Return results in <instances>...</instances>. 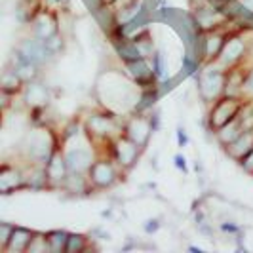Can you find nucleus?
I'll return each mask as SVG.
<instances>
[{"label":"nucleus","mask_w":253,"mask_h":253,"mask_svg":"<svg viewBox=\"0 0 253 253\" xmlns=\"http://www.w3.org/2000/svg\"><path fill=\"white\" fill-rule=\"evenodd\" d=\"M162 227V221L158 219V217H151V219H147L145 223H143V232L147 234V236H152V234H156L158 230Z\"/></svg>","instance_id":"34"},{"label":"nucleus","mask_w":253,"mask_h":253,"mask_svg":"<svg viewBox=\"0 0 253 253\" xmlns=\"http://www.w3.org/2000/svg\"><path fill=\"white\" fill-rule=\"evenodd\" d=\"M63 192L71 194V196H76V198H84V196H89L95 192V187L91 185L88 173H76V171H71L69 177L65 179L63 185Z\"/></svg>","instance_id":"17"},{"label":"nucleus","mask_w":253,"mask_h":253,"mask_svg":"<svg viewBox=\"0 0 253 253\" xmlns=\"http://www.w3.org/2000/svg\"><path fill=\"white\" fill-rule=\"evenodd\" d=\"M61 147L59 143V133L53 131V127L48 126H31L21 139L19 152L25 162H35V164H46L50 156Z\"/></svg>","instance_id":"1"},{"label":"nucleus","mask_w":253,"mask_h":253,"mask_svg":"<svg viewBox=\"0 0 253 253\" xmlns=\"http://www.w3.org/2000/svg\"><path fill=\"white\" fill-rule=\"evenodd\" d=\"M35 232H37V230H33V228L15 225L12 236H10V242H8V248H6L4 253H27L31 242H33Z\"/></svg>","instance_id":"21"},{"label":"nucleus","mask_w":253,"mask_h":253,"mask_svg":"<svg viewBox=\"0 0 253 253\" xmlns=\"http://www.w3.org/2000/svg\"><path fill=\"white\" fill-rule=\"evenodd\" d=\"M252 151H253V127H246L228 147H225V152H227L228 158H232L238 164Z\"/></svg>","instance_id":"18"},{"label":"nucleus","mask_w":253,"mask_h":253,"mask_svg":"<svg viewBox=\"0 0 253 253\" xmlns=\"http://www.w3.org/2000/svg\"><path fill=\"white\" fill-rule=\"evenodd\" d=\"M173 166H175V169H179L181 173H185V175H189V162H187V158H185V154L183 152H177L175 156H173Z\"/></svg>","instance_id":"37"},{"label":"nucleus","mask_w":253,"mask_h":253,"mask_svg":"<svg viewBox=\"0 0 253 253\" xmlns=\"http://www.w3.org/2000/svg\"><path fill=\"white\" fill-rule=\"evenodd\" d=\"M89 236H91V238L99 236L97 240H109V238H111V234H109V232H105V230H103L101 227H95L93 230H89Z\"/></svg>","instance_id":"40"},{"label":"nucleus","mask_w":253,"mask_h":253,"mask_svg":"<svg viewBox=\"0 0 253 253\" xmlns=\"http://www.w3.org/2000/svg\"><path fill=\"white\" fill-rule=\"evenodd\" d=\"M194 223H196V227L202 225V223H206V213H204L202 210H198V211L194 213Z\"/></svg>","instance_id":"41"},{"label":"nucleus","mask_w":253,"mask_h":253,"mask_svg":"<svg viewBox=\"0 0 253 253\" xmlns=\"http://www.w3.org/2000/svg\"><path fill=\"white\" fill-rule=\"evenodd\" d=\"M250 55V48H248V42L246 38L242 37L240 33H230L227 38V44L221 51L217 63L225 69H232L236 65H242L244 59Z\"/></svg>","instance_id":"9"},{"label":"nucleus","mask_w":253,"mask_h":253,"mask_svg":"<svg viewBox=\"0 0 253 253\" xmlns=\"http://www.w3.org/2000/svg\"><path fill=\"white\" fill-rule=\"evenodd\" d=\"M133 248H135V244L131 242V238H127V244L124 246V248H122V252H127V250H133Z\"/></svg>","instance_id":"43"},{"label":"nucleus","mask_w":253,"mask_h":253,"mask_svg":"<svg viewBox=\"0 0 253 253\" xmlns=\"http://www.w3.org/2000/svg\"><path fill=\"white\" fill-rule=\"evenodd\" d=\"M17 190H25V164L4 162L0 168V192L10 196Z\"/></svg>","instance_id":"10"},{"label":"nucleus","mask_w":253,"mask_h":253,"mask_svg":"<svg viewBox=\"0 0 253 253\" xmlns=\"http://www.w3.org/2000/svg\"><path fill=\"white\" fill-rule=\"evenodd\" d=\"M219 230H221L223 234L236 236V234H240V232H242V227H240V225H236L234 221H223V223H219Z\"/></svg>","instance_id":"35"},{"label":"nucleus","mask_w":253,"mask_h":253,"mask_svg":"<svg viewBox=\"0 0 253 253\" xmlns=\"http://www.w3.org/2000/svg\"><path fill=\"white\" fill-rule=\"evenodd\" d=\"M111 44H113L114 53L118 55V59L122 61V65L145 59V57L141 55L137 44L129 37H111Z\"/></svg>","instance_id":"19"},{"label":"nucleus","mask_w":253,"mask_h":253,"mask_svg":"<svg viewBox=\"0 0 253 253\" xmlns=\"http://www.w3.org/2000/svg\"><path fill=\"white\" fill-rule=\"evenodd\" d=\"M175 139H177V147L179 149H187L189 147V133H187V129H185V126H181L179 124L177 129H175Z\"/></svg>","instance_id":"36"},{"label":"nucleus","mask_w":253,"mask_h":253,"mask_svg":"<svg viewBox=\"0 0 253 253\" xmlns=\"http://www.w3.org/2000/svg\"><path fill=\"white\" fill-rule=\"evenodd\" d=\"M13 227L12 223H8V221H2L0 223V252L4 253L6 252V248H8V242H10V236H12L13 232Z\"/></svg>","instance_id":"32"},{"label":"nucleus","mask_w":253,"mask_h":253,"mask_svg":"<svg viewBox=\"0 0 253 253\" xmlns=\"http://www.w3.org/2000/svg\"><path fill=\"white\" fill-rule=\"evenodd\" d=\"M122 168L114 162V158L111 154H99L97 160L91 164L88 175L91 185L95 187V190H109L116 187L122 179Z\"/></svg>","instance_id":"6"},{"label":"nucleus","mask_w":253,"mask_h":253,"mask_svg":"<svg viewBox=\"0 0 253 253\" xmlns=\"http://www.w3.org/2000/svg\"><path fill=\"white\" fill-rule=\"evenodd\" d=\"M242 95H244V99H253V65L248 67V75H246Z\"/></svg>","instance_id":"33"},{"label":"nucleus","mask_w":253,"mask_h":253,"mask_svg":"<svg viewBox=\"0 0 253 253\" xmlns=\"http://www.w3.org/2000/svg\"><path fill=\"white\" fill-rule=\"evenodd\" d=\"M97 145L88 137L86 131H82L80 135H76L73 139L61 145V151L65 154V160L69 166V171L76 173H88L91 164L97 160L99 152L95 149Z\"/></svg>","instance_id":"3"},{"label":"nucleus","mask_w":253,"mask_h":253,"mask_svg":"<svg viewBox=\"0 0 253 253\" xmlns=\"http://www.w3.org/2000/svg\"><path fill=\"white\" fill-rule=\"evenodd\" d=\"M196 84H198V93L202 97L204 103L211 105L219 97L225 95V84H227V69L213 61V63H206L200 71V75L196 76Z\"/></svg>","instance_id":"4"},{"label":"nucleus","mask_w":253,"mask_h":253,"mask_svg":"<svg viewBox=\"0 0 253 253\" xmlns=\"http://www.w3.org/2000/svg\"><path fill=\"white\" fill-rule=\"evenodd\" d=\"M189 252H194V253H204L202 248H198V246H189Z\"/></svg>","instance_id":"44"},{"label":"nucleus","mask_w":253,"mask_h":253,"mask_svg":"<svg viewBox=\"0 0 253 253\" xmlns=\"http://www.w3.org/2000/svg\"><path fill=\"white\" fill-rule=\"evenodd\" d=\"M151 67H152V75L156 76L158 82L166 80V76H168V63H166L164 51L154 50V53L151 55Z\"/></svg>","instance_id":"29"},{"label":"nucleus","mask_w":253,"mask_h":253,"mask_svg":"<svg viewBox=\"0 0 253 253\" xmlns=\"http://www.w3.org/2000/svg\"><path fill=\"white\" fill-rule=\"evenodd\" d=\"M149 122H151V127L152 131L156 133V131H160V126H162V116H160V111L158 109H152L151 113H149Z\"/></svg>","instance_id":"38"},{"label":"nucleus","mask_w":253,"mask_h":253,"mask_svg":"<svg viewBox=\"0 0 253 253\" xmlns=\"http://www.w3.org/2000/svg\"><path fill=\"white\" fill-rule=\"evenodd\" d=\"M240 166H242V169L246 171V173H250V175H253V151L244 158L240 162Z\"/></svg>","instance_id":"39"},{"label":"nucleus","mask_w":253,"mask_h":253,"mask_svg":"<svg viewBox=\"0 0 253 253\" xmlns=\"http://www.w3.org/2000/svg\"><path fill=\"white\" fill-rule=\"evenodd\" d=\"M160 97H162V88H160V84H158V86H152V88L141 89L139 97H137V101L133 105L131 113L133 114L151 113L152 109L156 107V103L160 101Z\"/></svg>","instance_id":"23"},{"label":"nucleus","mask_w":253,"mask_h":253,"mask_svg":"<svg viewBox=\"0 0 253 253\" xmlns=\"http://www.w3.org/2000/svg\"><path fill=\"white\" fill-rule=\"evenodd\" d=\"M0 84H2V91H4V93H10L13 97H17V95L23 93L27 82L17 75L13 69L6 67V71L2 73V82H0Z\"/></svg>","instance_id":"24"},{"label":"nucleus","mask_w":253,"mask_h":253,"mask_svg":"<svg viewBox=\"0 0 253 253\" xmlns=\"http://www.w3.org/2000/svg\"><path fill=\"white\" fill-rule=\"evenodd\" d=\"M19 51H23L27 57L33 61L35 65L38 67H46V65H50L53 59H55V55L48 50V46H46V42L42 40V38H37V37H25L19 40V44L15 46Z\"/></svg>","instance_id":"11"},{"label":"nucleus","mask_w":253,"mask_h":253,"mask_svg":"<svg viewBox=\"0 0 253 253\" xmlns=\"http://www.w3.org/2000/svg\"><path fill=\"white\" fill-rule=\"evenodd\" d=\"M91 238L86 234H80V232H71L69 234V240H67V248L65 253H84L91 248Z\"/></svg>","instance_id":"26"},{"label":"nucleus","mask_w":253,"mask_h":253,"mask_svg":"<svg viewBox=\"0 0 253 253\" xmlns=\"http://www.w3.org/2000/svg\"><path fill=\"white\" fill-rule=\"evenodd\" d=\"M152 127L149 122V113L147 114H133L129 113L126 120H124V135L127 139H131L137 147L143 151L149 147V141L152 137Z\"/></svg>","instance_id":"8"},{"label":"nucleus","mask_w":253,"mask_h":253,"mask_svg":"<svg viewBox=\"0 0 253 253\" xmlns=\"http://www.w3.org/2000/svg\"><path fill=\"white\" fill-rule=\"evenodd\" d=\"M227 29H215V31H210L206 33V38H204V65L206 63H213L219 59L221 51L227 44L228 38Z\"/></svg>","instance_id":"15"},{"label":"nucleus","mask_w":253,"mask_h":253,"mask_svg":"<svg viewBox=\"0 0 253 253\" xmlns=\"http://www.w3.org/2000/svg\"><path fill=\"white\" fill-rule=\"evenodd\" d=\"M33 37L42 38V40H48V38L55 37L57 33H61V25H59V19H57V13L53 12L51 8H42V12L37 15V19L33 21Z\"/></svg>","instance_id":"12"},{"label":"nucleus","mask_w":253,"mask_h":253,"mask_svg":"<svg viewBox=\"0 0 253 253\" xmlns=\"http://www.w3.org/2000/svg\"><path fill=\"white\" fill-rule=\"evenodd\" d=\"M10 69H13L17 75L21 76L25 82H33V80H38V76H40V71H42V67H38L35 65L29 57H27L23 51H19L17 48L12 51V55H10V63H8Z\"/></svg>","instance_id":"16"},{"label":"nucleus","mask_w":253,"mask_h":253,"mask_svg":"<svg viewBox=\"0 0 253 253\" xmlns=\"http://www.w3.org/2000/svg\"><path fill=\"white\" fill-rule=\"evenodd\" d=\"M202 67H204L202 61L196 55H192L190 51H187L183 55V59H181V73H183L185 78H196V76L200 75Z\"/></svg>","instance_id":"27"},{"label":"nucleus","mask_w":253,"mask_h":253,"mask_svg":"<svg viewBox=\"0 0 253 253\" xmlns=\"http://www.w3.org/2000/svg\"><path fill=\"white\" fill-rule=\"evenodd\" d=\"M244 103H246L244 97H230V95H223L215 103H211L210 111H208V116H206L208 129L211 133H217L221 127L227 126L228 122H232L240 114Z\"/></svg>","instance_id":"5"},{"label":"nucleus","mask_w":253,"mask_h":253,"mask_svg":"<svg viewBox=\"0 0 253 253\" xmlns=\"http://www.w3.org/2000/svg\"><path fill=\"white\" fill-rule=\"evenodd\" d=\"M50 252V244H48V232H40L37 230L35 236H33V242L29 246L27 253H44Z\"/></svg>","instance_id":"30"},{"label":"nucleus","mask_w":253,"mask_h":253,"mask_svg":"<svg viewBox=\"0 0 253 253\" xmlns=\"http://www.w3.org/2000/svg\"><path fill=\"white\" fill-rule=\"evenodd\" d=\"M202 2H208V4H211V6L219 8V6H221V4H225L227 0H202Z\"/></svg>","instance_id":"42"},{"label":"nucleus","mask_w":253,"mask_h":253,"mask_svg":"<svg viewBox=\"0 0 253 253\" xmlns=\"http://www.w3.org/2000/svg\"><path fill=\"white\" fill-rule=\"evenodd\" d=\"M21 97H23V101H25L29 109H33V107H48V101H50L48 88L38 80L27 82Z\"/></svg>","instance_id":"20"},{"label":"nucleus","mask_w":253,"mask_h":253,"mask_svg":"<svg viewBox=\"0 0 253 253\" xmlns=\"http://www.w3.org/2000/svg\"><path fill=\"white\" fill-rule=\"evenodd\" d=\"M23 162H25V160H23ZM25 190H31V192L51 190L46 164L25 162Z\"/></svg>","instance_id":"14"},{"label":"nucleus","mask_w":253,"mask_h":253,"mask_svg":"<svg viewBox=\"0 0 253 253\" xmlns=\"http://www.w3.org/2000/svg\"><path fill=\"white\" fill-rule=\"evenodd\" d=\"M82 120L84 131L95 145H111V141L124 133V120L120 122L118 116L109 109L88 113Z\"/></svg>","instance_id":"2"},{"label":"nucleus","mask_w":253,"mask_h":253,"mask_svg":"<svg viewBox=\"0 0 253 253\" xmlns=\"http://www.w3.org/2000/svg\"><path fill=\"white\" fill-rule=\"evenodd\" d=\"M42 8H44V4H42V0H19L17 4H15V19H17V23H21V25H33V21L37 19V15L42 12Z\"/></svg>","instance_id":"22"},{"label":"nucleus","mask_w":253,"mask_h":253,"mask_svg":"<svg viewBox=\"0 0 253 253\" xmlns=\"http://www.w3.org/2000/svg\"><path fill=\"white\" fill-rule=\"evenodd\" d=\"M69 230L65 228H55L48 232V244H50V252L51 253H65L67 248V240H69Z\"/></svg>","instance_id":"28"},{"label":"nucleus","mask_w":253,"mask_h":253,"mask_svg":"<svg viewBox=\"0 0 253 253\" xmlns=\"http://www.w3.org/2000/svg\"><path fill=\"white\" fill-rule=\"evenodd\" d=\"M46 169H48V177H50L51 190H61L65 185V179L69 177V166L65 160V154L61 147L50 156V160L46 162Z\"/></svg>","instance_id":"13"},{"label":"nucleus","mask_w":253,"mask_h":253,"mask_svg":"<svg viewBox=\"0 0 253 253\" xmlns=\"http://www.w3.org/2000/svg\"><path fill=\"white\" fill-rule=\"evenodd\" d=\"M46 42V46H48V50L57 57V55H61V51L65 50V38L61 33H57L55 37L48 38V40H44Z\"/></svg>","instance_id":"31"},{"label":"nucleus","mask_w":253,"mask_h":253,"mask_svg":"<svg viewBox=\"0 0 253 253\" xmlns=\"http://www.w3.org/2000/svg\"><path fill=\"white\" fill-rule=\"evenodd\" d=\"M141 152H143V149L137 147L131 139H127L124 133L111 141V156L114 158V162L122 168L124 173L131 171L137 166Z\"/></svg>","instance_id":"7"},{"label":"nucleus","mask_w":253,"mask_h":253,"mask_svg":"<svg viewBox=\"0 0 253 253\" xmlns=\"http://www.w3.org/2000/svg\"><path fill=\"white\" fill-rule=\"evenodd\" d=\"M244 129H246V127H244V124H242V118H240V114H238V116H236L232 122H228L227 126H223L219 131H217L215 139H217V143H219V145L225 149V147H228L232 141L240 135Z\"/></svg>","instance_id":"25"}]
</instances>
